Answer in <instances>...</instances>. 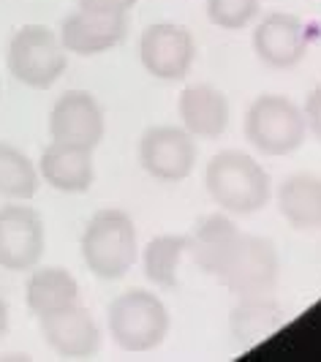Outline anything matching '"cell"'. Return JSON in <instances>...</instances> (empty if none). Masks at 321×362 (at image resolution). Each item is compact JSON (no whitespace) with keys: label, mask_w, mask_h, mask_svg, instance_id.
Segmentation results:
<instances>
[{"label":"cell","mask_w":321,"mask_h":362,"mask_svg":"<svg viewBox=\"0 0 321 362\" xmlns=\"http://www.w3.org/2000/svg\"><path fill=\"white\" fill-rule=\"evenodd\" d=\"M210 199L232 216H253L272 199V182L264 166L243 150H223L204 169Z\"/></svg>","instance_id":"cell-1"},{"label":"cell","mask_w":321,"mask_h":362,"mask_svg":"<svg viewBox=\"0 0 321 362\" xmlns=\"http://www.w3.org/2000/svg\"><path fill=\"white\" fill-rule=\"evenodd\" d=\"M139 254L136 226L128 213L117 207L98 210L82 232V259L101 281H120L134 267Z\"/></svg>","instance_id":"cell-2"},{"label":"cell","mask_w":321,"mask_h":362,"mask_svg":"<svg viewBox=\"0 0 321 362\" xmlns=\"http://www.w3.org/2000/svg\"><path fill=\"white\" fill-rule=\"evenodd\" d=\"M169 308L156 291L128 289L109 305V335L123 351L158 349L169 335Z\"/></svg>","instance_id":"cell-3"},{"label":"cell","mask_w":321,"mask_h":362,"mask_svg":"<svg viewBox=\"0 0 321 362\" xmlns=\"http://www.w3.org/2000/svg\"><path fill=\"white\" fill-rule=\"evenodd\" d=\"M66 54L69 52L60 36L47 25H25L8 41L6 66L17 82L33 90H47L66 71L69 66Z\"/></svg>","instance_id":"cell-4"},{"label":"cell","mask_w":321,"mask_h":362,"mask_svg":"<svg viewBox=\"0 0 321 362\" xmlns=\"http://www.w3.org/2000/svg\"><path fill=\"white\" fill-rule=\"evenodd\" d=\"M308 136L303 109L286 95L264 93L248 107L245 139L264 156H288L300 150Z\"/></svg>","instance_id":"cell-5"},{"label":"cell","mask_w":321,"mask_h":362,"mask_svg":"<svg viewBox=\"0 0 321 362\" xmlns=\"http://www.w3.org/2000/svg\"><path fill=\"white\" fill-rule=\"evenodd\" d=\"M278 278H281V259L275 251V243L245 232L223 272L218 275V281L237 297L269 294L278 286Z\"/></svg>","instance_id":"cell-6"},{"label":"cell","mask_w":321,"mask_h":362,"mask_svg":"<svg viewBox=\"0 0 321 362\" xmlns=\"http://www.w3.org/2000/svg\"><path fill=\"white\" fill-rule=\"evenodd\" d=\"M139 163L160 182L185 180L197 166V142L177 126H153L139 139Z\"/></svg>","instance_id":"cell-7"},{"label":"cell","mask_w":321,"mask_h":362,"mask_svg":"<svg viewBox=\"0 0 321 362\" xmlns=\"http://www.w3.org/2000/svg\"><path fill=\"white\" fill-rule=\"evenodd\" d=\"M44 221L30 204L0 207V267L30 272L44 256Z\"/></svg>","instance_id":"cell-8"},{"label":"cell","mask_w":321,"mask_h":362,"mask_svg":"<svg viewBox=\"0 0 321 362\" xmlns=\"http://www.w3.org/2000/svg\"><path fill=\"white\" fill-rule=\"evenodd\" d=\"M139 57L150 76L163 82H180L188 76L194 66L197 44L182 25L156 22L139 38Z\"/></svg>","instance_id":"cell-9"},{"label":"cell","mask_w":321,"mask_h":362,"mask_svg":"<svg viewBox=\"0 0 321 362\" xmlns=\"http://www.w3.org/2000/svg\"><path fill=\"white\" fill-rule=\"evenodd\" d=\"M49 134L54 142L95 150L107 134L104 109L88 90L63 93L49 112Z\"/></svg>","instance_id":"cell-10"},{"label":"cell","mask_w":321,"mask_h":362,"mask_svg":"<svg viewBox=\"0 0 321 362\" xmlns=\"http://www.w3.org/2000/svg\"><path fill=\"white\" fill-rule=\"evenodd\" d=\"M41 335L54 354L69 357V360H88L101 349V327L95 325L93 313L82 308L79 303L71 308H63L38 319Z\"/></svg>","instance_id":"cell-11"},{"label":"cell","mask_w":321,"mask_h":362,"mask_svg":"<svg viewBox=\"0 0 321 362\" xmlns=\"http://www.w3.org/2000/svg\"><path fill=\"white\" fill-rule=\"evenodd\" d=\"M253 52L269 69H294L308 52V30L303 19L286 11L264 17L253 30Z\"/></svg>","instance_id":"cell-12"},{"label":"cell","mask_w":321,"mask_h":362,"mask_svg":"<svg viewBox=\"0 0 321 362\" xmlns=\"http://www.w3.org/2000/svg\"><path fill=\"white\" fill-rule=\"evenodd\" d=\"M125 36H128L125 14H101V11H88V8L74 11L60 28V41L66 52H74L79 57L109 52Z\"/></svg>","instance_id":"cell-13"},{"label":"cell","mask_w":321,"mask_h":362,"mask_svg":"<svg viewBox=\"0 0 321 362\" xmlns=\"http://www.w3.org/2000/svg\"><path fill=\"white\" fill-rule=\"evenodd\" d=\"M177 112L182 128L194 139H218L229 128L232 107L226 93L213 85H188L180 93Z\"/></svg>","instance_id":"cell-14"},{"label":"cell","mask_w":321,"mask_h":362,"mask_svg":"<svg viewBox=\"0 0 321 362\" xmlns=\"http://www.w3.org/2000/svg\"><path fill=\"white\" fill-rule=\"evenodd\" d=\"M41 180L49 182L54 191L63 194H85L95 180V166H93V150L66 142H54L41 153L38 161Z\"/></svg>","instance_id":"cell-15"},{"label":"cell","mask_w":321,"mask_h":362,"mask_svg":"<svg viewBox=\"0 0 321 362\" xmlns=\"http://www.w3.org/2000/svg\"><path fill=\"white\" fill-rule=\"evenodd\" d=\"M243 240V229L229 216H207L199 221L197 232L191 235L188 254L194 256L197 267L207 275L218 278L226 262L232 259L234 248Z\"/></svg>","instance_id":"cell-16"},{"label":"cell","mask_w":321,"mask_h":362,"mask_svg":"<svg viewBox=\"0 0 321 362\" xmlns=\"http://www.w3.org/2000/svg\"><path fill=\"white\" fill-rule=\"evenodd\" d=\"M28 310L44 319L79 303V281L66 267H33L25 284Z\"/></svg>","instance_id":"cell-17"},{"label":"cell","mask_w":321,"mask_h":362,"mask_svg":"<svg viewBox=\"0 0 321 362\" xmlns=\"http://www.w3.org/2000/svg\"><path fill=\"white\" fill-rule=\"evenodd\" d=\"M278 207L294 229H321V177L288 175L278 188Z\"/></svg>","instance_id":"cell-18"},{"label":"cell","mask_w":321,"mask_h":362,"mask_svg":"<svg viewBox=\"0 0 321 362\" xmlns=\"http://www.w3.org/2000/svg\"><path fill=\"white\" fill-rule=\"evenodd\" d=\"M284 322V310L275 300H269V294H253V297H240L237 308L232 310V338L240 349H250L253 344L264 341L272 335L278 325Z\"/></svg>","instance_id":"cell-19"},{"label":"cell","mask_w":321,"mask_h":362,"mask_svg":"<svg viewBox=\"0 0 321 362\" xmlns=\"http://www.w3.org/2000/svg\"><path fill=\"white\" fill-rule=\"evenodd\" d=\"M191 248V237L185 235H158L144 248V275L158 289H177V272L182 256Z\"/></svg>","instance_id":"cell-20"},{"label":"cell","mask_w":321,"mask_h":362,"mask_svg":"<svg viewBox=\"0 0 321 362\" xmlns=\"http://www.w3.org/2000/svg\"><path fill=\"white\" fill-rule=\"evenodd\" d=\"M41 175L19 147L0 142V197L8 202H28L36 197Z\"/></svg>","instance_id":"cell-21"},{"label":"cell","mask_w":321,"mask_h":362,"mask_svg":"<svg viewBox=\"0 0 321 362\" xmlns=\"http://www.w3.org/2000/svg\"><path fill=\"white\" fill-rule=\"evenodd\" d=\"M207 17L221 30H243L259 14V0H204Z\"/></svg>","instance_id":"cell-22"},{"label":"cell","mask_w":321,"mask_h":362,"mask_svg":"<svg viewBox=\"0 0 321 362\" xmlns=\"http://www.w3.org/2000/svg\"><path fill=\"white\" fill-rule=\"evenodd\" d=\"M303 115H305V126H308V131L321 142V85L308 95Z\"/></svg>","instance_id":"cell-23"},{"label":"cell","mask_w":321,"mask_h":362,"mask_svg":"<svg viewBox=\"0 0 321 362\" xmlns=\"http://www.w3.org/2000/svg\"><path fill=\"white\" fill-rule=\"evenodd\" d=\"M136 0H79V8L101 11V14H128Z\"/></svg>","instance_id":"cell-24"},{"label":"cell","mask_w":321,"mask_h":362,"mask_svg":"<svg viewBox=\"0 0 321 362\" xmlns=\"http://www.w3.org/2000/svg\"><path fill=\"white\" fill-rule=\"evenodd\" d=\"M6 332H8V305L0 300V341L6 338Z\"/></svg>","instance_id":"cell-25"}]
</instances>
